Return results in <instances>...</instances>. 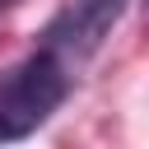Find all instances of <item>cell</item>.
I'll return each instance as SVG.
<instances>
[{"label": "cell", "mask_w": 149, "mask_h": 149, "mask_svg": "<svg viewBox=\"0 0 149 149\" xmlns=\"http://www.w3.org/2000/svg\"><path fill=\"white\" fill-rule=\"evenodd\" d=\"M9 5H14V0H0V9H9Z\"/></svg>", "instance_id": "3957f363"}, {"label": "cell", "mask_w": 149, "mask_h": 149, "mask_svg": "<svg viewBox=\"0 0 149 149\" xmlns=\"http://www.w3.org/2000/svg\"><path fill=\"white\" fill-rule=\"evenodd\" d=\"M70 93V65L56 51H33L23 65L0 74V144L33 135Z\"/></svg>", "instance_id": "6da1fadb"}, {"label": "cell", "mask_w": 149, "mask_h": 149, "mask_svg": "<svg viewBox=\"0 0 149 149\" xmlns=\"http://www.w3.org/2000/svg\"><path fill=\"white\" fill-rule=\"evenodd\" d=\"M121 9H126V0H74V5L61 9L56 23L47 28V51H56L65 65L88 61V56L102 47V37L116 28Z\"/></svg>", "instance_id": "7a4b0ae2"}]
</instances>
